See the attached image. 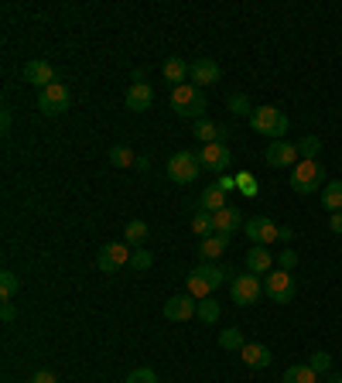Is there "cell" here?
<instances>
[{"label":"cell","mask_w":342,"mask_h":383,"mask_svg":"<svg viewBox=\"0 0 342 383\" xmlns=\"http://www.w3.org/2000/svg\"><path fill=\"white\" fill-rule=\"evenodd\" d=\"M171 110H175V116H182V120H206L209 99H206V93L199 86L185 82V86H175L171 89Z\"/></svg>","instance_id":"6da1fadb"},{"label":"cell","mask_w":342,"mask_h":383,"mask_svg":"<svg viewBox=\"0 0 342 383\" xmlns=\"http://www.w3.org/2000/svg\"><path fill=\"white\" fill-rule=\"evenodd\" d=\"M250 127H253L257 134H264V137L285 140L287 127H291V120H287L285 110H277V106H257V110H253V116H250Z\"/></svg>","instance_id":"7a4b0ae2"},{"label":"cell","mask_w":342,"mask_h":383,"mask_svg":"<svg viewBox=\"0 0 342 383\" xmlns=\"http://www.w3.org/2000/svg\"><path fill=\"white\" fill-rule=\"evenodd\" d=\"M325 165L322 161H298L294 168H291V189L298 192V195H311V192L325 189Z\"/></svg>","instance_id":"3957f363"},{"label":"cell","mask_w":342,"mask_h":383,"mask_svg":"<svg viewBox=\"0 0 342 383\" xmlns=\"http://www.w3.org/2000/svg\"><path fill=\"white\" fill-rule=\"evenodd\" d=\"M165 172H168V178L175 182V185H192V182L199 178V172H202V161H199V154L178 151V154H171L168 157Z\"/></svg>","instance_id":"277c9868"},{"label":"cell","mask_w":342,"mask_h":383,"mask_svg":"<svg viewBox=\"0 0 342 383\" xmlns=\"http://www.w3.org/2000/svg\"><path fill=\"white\" fill-rule=\"evenodd\" d=\"M229 291H233V301L240 308H250L257 305L260 298H264V281L257 277V274H233L229 277Z\"/></svg>","instance_id":"5b68a950"},{"label":"cell","mask_w":342,"mask_h":383,"mask_svg":"<svg viewBox=\"0 0 342 383\" xmlns=\"http://www.w3.org/2000/svg\"><path fill=\"white\" fill-rule=\"evenodd\" d=\"M72 106V93L65 82H52L48 89H38V110L45 116H62Z\"/></svg>","instance_id":"8992f818"},{"label":"cell","mask_w":342,"mask_h":383,"mask_svg":"<svg viewBox=\"0 0 342 383\" xmlns=\"http://www.w3.org/2000/svg\"><path fill=\"white\" fill-rule=\"evenodd\" d=\"M264 291H267L270 301H277V305H291V301H294V274H291V270L274 267L270 274H267Z\"/></svg>","instance_id":"52a82bcc"},{"label":"cell","mask_w":342,"mask_h":383,"mask_svg":"<svg viewBox=\"0 0 342 383\" xmlns=\"http://www.w3.org/2000/svg\"><path fill=\"white\" fill-rule=\"evenodd\" d=\"M243 233L250 236L253 247H270V243L281 240V226H277L270 216H253V219H247V223H243Z\"/></svg>","instance_id":"ba28073f"},{"label":"cell","mask_w":342,"mask_h":383,"mask_svg":"<svg viewBox=\"0 0 342 383\" xmlns=\"http://www.w3.org/2000/svg\"><path fill=\"white\" fill-rule=\"evenodd\" d=\"M131 243H103L99 253H96V267L103 274H116L123 264H131Z\"/></svg>","instance_id":"9c48e42d"},{"label":"cell","mask_w":342,"mask_h":383,"mask_svg":"<svg viewBox=\"0 0 342 383\" xmlns=\"http://www.w3.org/2000/svg\"><path fill=\"white\" fill-rule=\"evenodd\" d=\"M199 161H202V172H212V174H226V168L233 165V151L226 144H202L199 151Z\"/></svg>","instance_id":"30bf717a"},{"label":"cell","mask_w":342,"mask_h":383,"mask_svg":"<svg viewBox=\"0 0 342 383\" xmlns=\"http://www.w3.org/2000/svg\"><path fill=\"white\" fill-rule=\"evenodd\" d=\"M264 157H267V165H270V168H294V165L302 161L298 144H291V140H270Z\"/></svg>","instance_id":"8fae6325"},{"label":"cell","mask_w":342,"mask_h":383,"mask_svg":"<svg viewBox=\"0 0 342 383\" xmlns=\"http://www.w3.org/2000/svg\"><path fill=\"white\" fill-rule=\"evenodd\" d=\"M199 315V301L192 294H175L165 301V318L168 322H192Z\"/></svg>","instance_id":"7c38bea8"},{"label":"cell","mask_w":342,"mask_h":383,"mask_svg":"<svg viewBox=\"0 0 342 383\" xmlns=\"http://www.w3.org/2000/svg\"><path fill=\"white\" fill-rule=\"evenodd\" d=\"M219 65L212 62V58H195L192 62V72H189V79H192V86H199V89H206V86H216L219 82Z\"/></svg>","instance_id":"4fadbf2b"},{"label":"cell","mask_w":342,"mask_h":383,"mask_svg":"<svg viewBox=\"0 0 342 383\" xmlns=\"http://www.w3.org/2000/svg\"><path fill=\"white\" fill-rule=\"evenodd\" d=\"M24 82H31V86H38V89H48L55 79V69L45 62V58H31L28 65H24Z\"/></svg>","instance_id":"5bb4252c"},{"label":"cell","mask_w":342,"mask_h":383,"mask_svg":"<svg viewBox=\"0 0 342 383\" xmlns=\"http://www.w3.org/2000/svg\"><path fill=\"white\" fill-rule=\"evenodd\" d=\"M127 110L131 113H144V110H151L154 103V89L148 86V82H131V89H127Z\"/></svg>","instance_id":"9a60e30c"},{"label":"cell","mask_w":342,"mask_h":383,"mask_svg":"<svg viewBox=\"0 0 342 383\" xmlns=\"http://www.w3.org/2000/svg\"><path fill=\"white\" fill-rule=\"evenodd\" d=\"M192 137H199L202 144H219V140L226 144L229 131H226V127H219L216 120H209V116H206V120H195V123H192Z\"/></svg>","instance_id":"2e32d148"},{"label":"cell","mask_w":342,"mask_h":383,"mask_svg":"<svg viewBox=\"0 0 342 383\" xmlns=\"http://www.w3.org/2000/svg\"><path fill=\"white\" fill-rule=\"evenodd\" d=\"M274 264H277V257L270 253V247H250L247 250V270L250 274H270L274 270Z\"/></svg>","instance_id":"e0dca14e"},{"label":"cell","mask_w":342,"mask_h":383,"mask_svg":"<svg viewBox=\"0 0 342 383\" xmlns=\"http://www.w3.org/2000/svg\"><path fill=\"white\" fill-rule=\"evenodd\" d=\"M189 72H192V65L178 55H168L165 58V65H161V76H165V82H171V89H175V86H185Z\"/></svg>","instance_id":"ac0fdd59"},{"label":"cell","mask_w":342,"mask_h":383,"mask_svg":"<svg viewBox=\"0 0 342 383\" xmlns=\"http://www.w3.org/2000/svg\"><path fill=\"white\" fill-rule=\"evenodd\" d=\"M240 360H243V366H250V370H267L274 356H270V349H267L264 343H247L240 349Z\"/></svg>","instance_id":"d6986e66"},{"label":"cell","mask_w":342,"mask_h":383,"mask_svg":"<svg viewBox=\"0 0 342 383\" xmlns=\"http://www.w3.org/2000/svg\"><path fill=\"white\" fill-rule=\"evenodd\" d=\"M240 209H233V206H226V209L212 212V233H223V236H233V233L240 230Z\"/></svg>","instance_id":"ffe728a7"},{"label":"cell","mask_w":342,"mask_h":383,"mask_svg":"<svg viewBox=\"0 0 342 383\" xmlns=\"http://www.w3.org/2000/svg\"><path fill=\"white\" fill-rule=\"evenodd\" d=\"M226 247H229V236H223V233H212V236H206V240H202V247H199L202 264H216V260L226 253Z\"/></svg>","instance_id":"44dd1931"},{"label":"cell","mask_w":342,"mask_h":383,"mask_svg":"<svg viewBox=\"0 0 342 383\" xmlns=\"http://www.w3.org/2000/svg\"><path fill=\"white\" fill-rule=\"evenodd\" d=\"M192 274H199V277H202V281H206V284L216 291V287L223 284V281H229V274H233V270L219 267V264H199V267L192 270Z\"/></svg>","instance_id":"7402d4cb"},{"label":"cell","mask_w":342,"mask_h":383,"mask_svg":"<svg viewBox=\"0 0 342 383\" xmlns=\"http://www.w3.org/2000/svg\"><path fill=\"white\" fill-rule=\"evenodd\" d=\"M322 377L311 370L308 363H294V366H287L285 370V377H281V383H319Z\"/></svg>","instance_id":"603a6c76"},{"label":"cell","mask_w":342,"mask_h":383,"mask_svg":"<svg viewBox=\"0 0 342 383\" xmlns=\"http://www.w3.org/2000/svg\"><path fill=\"white\" fill-rule=\"evenodd\" d=\"M199 209H206V212L226 209V192L219 189V185H209V189L199 195Z\"/></svg>","instance_id":"cb8c5ba5"},{"label":"cell","mask_w":342,"mask_h":383,"mask_svg":"<svg viewBox=\"0 0 342 383\" xmlns=\"http://www.w3.org/2000/svg\"><path fill=\"white\" fill-rule=\"evenodd\" d=\"M148 223H144V219H131V223H127V230H123V243H131L133 250L140 247V243H144V240H148Z\"/></svg>","instance_id":"d4e9b609"},{"label":"cell","mask_w":342,"mask_h":383,"mask_svg":"<svg viewBox=\"0 0 342 383\" xmlns=\"http://www.w3.org/2000/svg\"><path fill=\"white\" fill-rule=\"evenodd\" d=\"M137 157H140V154H133L127 144L110 148V165H114V168H137Z\"/></svg>","instance_id":"484cf974"},{"label":"cell","mask_w":342,"mask_h":383,"mask_svg":"<svg viewBox=\"0 0 342 383\" xmlns=\"http://www.w3.org/2000/svg\"><path fill=\"white\" fill-rule=\"evenodd\" d=\"M185 294H192L195 301H206V298H212V287L199 277V274H192L189 270V277H185Z\"/></svg>","instance_id":"4316f807"},{"label":"cell","mask_w":342,"mask_h":383,"mask_svg":"<svg viewBox=\"0 0 342 383\" xmlns=\"http://www.w3.org/2000/svg\"><path fill=\"white\" fill-rule=\"evenodd\" d=\"M322 206L329 212H342V182H329L322 189Z\"/></svg>","instance_id":"83f0119b"},{"label":"cell","mask_w":342,"mask_h":383,"mask_svg":"<svg viewBox=\"0 0 342 383\" xmlns=\"http://www.w3.org/2000/svg\"><path fill=\"white\" fill-rule=\"evenodd\" d=\"M219 315H223V308H219V301L216 298H206V301H199V322H206V326H216L219 322Z\"/></svg>","instance_id":"f1b7e54d"},{"label":"cell","mask_w":342,"mask_h":383,"mask_svg":"<svg viewBox=\"0 0 342 383\" xmlns=\"http://www.w3.org/2000/svg\"><path fill=\"white\" fill-rule=\"evenodd\" d=\"M298 154H302L304 161H319V154H322V137L308 134L298 140Z\"/></svg>","instance_id":"f546056e"},{"label":"cell","mask_w":342,"mask_h":383,"mask_svg":"<svg viewBox=\"0 0 342 383\" xmlns=\"http://www.w3.org/2000/svg\"><path fill=\"white\" fill-rule=\"evenodd\" d=\"M219 345H223L226 353H240V349L247 345V339H243L240 328H223V332H219Z\"/></svg>","instance_id":"4dcf8cb0"},{"label":"cell","mask_w":342,"mask_h":383,"mask_svg":"<svg viewBox=\"0 0 342 383\" xmlns=\"http://www.w3.org/2000/svg\"><path fill=\"white\" fill-rule=\"evenodd\" d=\"M18 291H21L18 274H14V270H0V298H4V301H11Z\"/></svg>","instance_id":"1f68e13d"},{"label":"cell","mask_w":342,"mask_h":383,"mask_svg":"<svg viewBox=\"0 0 342 383\" xmlns=\"http://www.w3.org/2000/svg\"><path fill=\"white\" fill-rule=\"evenodd\" d=\"M192 233H199L202 240L212 236V212H206V209L195 212V216H192Z\"/></svg>","instance_id":"d6a6232c"},{"label":"cell","mask_w":342,"mask_h":383,"mask_svg":"<svg viewBox=\"0 0 342 383\" xmlns=\"http://www.w3.org/2000/svg\"><path fill=\"white\" fill-rule=\"evenodd\" d=\"M226 106H229V113H236V116H253V106H250V99L243 93H233L226 99Z\"/></svg>","instance_id":"836d02e7"},{"label":"cell","mask_w":342,"mask_h":383,"mask_svg":"<svg viewBox=\"0 0 342 383\" xmlns=\"http://www.w3.org/2000/svg\"><path fill=\"white\" fill-rule=\"evenodd\" d=\"M154 264V257H151V250H144V247H137L131 253V270H137V274H144V270H151Z\"/></svg>","instance_id":"e575fe53"},{"label":"cell","mask_w":342,"mask_h":383,"mask_svg":"<svg viewBox=\"0 0 342 383\" xmlns=\"http://www.w3.org/2000/svg\"><path fill=\"white\" fill-rule=\"evenodd\" d=\"M236 189L243 192L247 199H257V195H260V185H257V178H253L250 172H240V174H236Z\"/></svg>","instance_id":"d590c367"},{"label":"cell","mask_w":342,"mask_h":383,"mask_svg":"<svg viewBox=\"0 0 342 383\" xmlns=\"http://www.w3.org/2000/svg\"><path fill=\"white\" fill-rule=\"evenodd\" d=\"M308 366H311V370H315L319 377H325V373H332V356H329L325 349H319V353H311Z\"/></svg>","instance_id":"8d00e7d4"},{"label":"cell","mask_w":342,"mask_h":383,"mask_svg":"<svg viewBox=\"0 0 342 383\" xmlns=\"http://www.w3.org/2000/svg\"><path fill=\"white\" fill-rule=\"evenodd\" d=\"M277 267H281V270H294V267H298V253H294V247H285L281 253H277Z\"/></svg>","instance_id":"74e56055"},{"label":"cell","mask_w":342,"mask_h":383,"mask_svg":"<svg viewBox=\"0 0 342 383\" xmlns=\"http://www.w3.org/2000/svg\"><path fill=\"white\" fill-rule=\"evenodd\" d=\"M127 383H158V373L148 370V366H140V370H133L131 377H127Z\"/></svg>","instance_id":"f35d334b"},{"label":"cell","mask_w":342,"mask_h":383,"mask_svg":"<svg viewBox=\"0 0 342 383\" xmlns=\"http://www.w3.org/2000/svg\"><path fill=\"white\" fill-rule=\"evenodd\" d=\"M28 383H58V377L52 370H38V373H31V380Z\"/></svg>","instance_id":"ab89813d"},{"label":"cell","mask_w":342,"mask_h":383,"mask_svg":"<svg viewBox=\"0 0 342 383\" xmlns=\"http://www.w3.org/2000/svg\"><path fill=\"white\" fill-rule=\"evenodd\" d=\"M0 318H4L7 326H11L14 318H18V308H14V301H4V308H0Z\"/></svg>","instance_id":"60d3db41"},{"label":"cell","mask_w":342,"mask_h":383,"mask_svg":"<svg viewBox=\"0 0 342 383\" xmlns=\"http://www.w3.org/2000/svg\"><path fill=\"white\" fill-rule=\"evenodd\" d=\"M223 192H233L236 189V174H219V182H216Z\"/></svg>","instance_id":"b9f144b4"},{"label":"cell","mask_w":342,"mask_h":383,"mask_svg":"<svg viewBox=\"0 0 342 383\" xmlns=\"http://www.w3.org/2000/svg\"><path fill=\"white\" fill-rule=\"evenodd\" d=\"M329 230L336 233V236H342V212H332L329 216Z\"/></svg>","instance_id":"7bdbcfd3"},{"label":"cell","mask_w":342,"mask_h":383,"mask_svg":"<svg viewBox=\"0 0 342 383\" xmlns=\"http://www.w3.org/2000/svg\"><path fill=\"white\" fill-rule=\"evenodd\" d=\"M137 172H151V157L140 154V157H137Z\"/></svg>","instance_id":"ee69618b"},{"label":"cell","mask_w":342,"mask_h":383,"mask_svg":"<svg viewBox=\"0 0 342 383\" xmlns=\"http://www.w3.org/2000/svg\"><path fill=\"white\" fill-rule=\"evenodd\" d=\"M281 240H285V243H291V240H294V230H291V226H281Z\"/></svg>","instance_id":"f6af8a7d"},{"label":"cell","mask_w":342,"mask_h":383,"mask_svg":"<svg viewBox=\"0 0 342 383\" xmlns=\"http://www.w3.org/2000/svg\"><path fill=\"white\" fill-rule=\"evenodd\" d=\"M322 383H342V373H325Z\"/></svg>","instance_id":"bcb514c9"}]
</instances>
